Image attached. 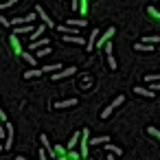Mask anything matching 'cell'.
<instances>
[{"label": "cell", "instance_id": "17", "mask_svg": "<svg viewBox=\"0 0 160 160\" xmlns=\"http://www.w3.org/2000/svg\"><path fill=\"white\" fill-rule=\"evenodd\" d=\"M105 57H108V66H110L112 70H116V66H118V64H116V59L112 57V51H105Z\"/></svg>", "mask_w": 160, "mask_h": 160}, {"label": "cell", "instance_id": "5", "mask_svg": "<svg viewBox=\"0 0 160 160\" xmlns=\"http://www.w3.org/2000/svg\"><path fill=\"white\" fill-rule=\"evenodd\" d=\"M112 35H114V27H110V29H108V31L101 35V40L97 42V46H99V48H101V46H105V44L110 42V38H112Z\"/></svg>", "mask_w": 160, "mask_h": 160}, {"label": "cell", "instance_id": "37", "mask_svg": "<svg viewBox=\"0 0 160 160\" xmlns=\"http://www.w3.org/2000/svg\"><path fill=\"white\" fill-rule=\"evenodd\" d=\"M105 160H116V158H114V153H110V156H108Z\"/></svg>", "mask_w": 160, "mask_h": 160}, {"label": "cell", "instance_id": "10", "mask_svg": "<svg viewBox=\"0 0 160 160\" xmlns=\"http://www.w3.org/2000/svg\"><path fill=\"white\" fill-rule=\"evenodd\" d=\"M44 46H48V38H42V40H35V42L31 44V51H38V48H44Z\"/></svg>", "mask_w": 160, "mask_h": 160}, {"label": "cell", "instance_id": "24", "mask_svg": "<svg viewBox=\"0 0 160 160\" xmlns=\"http://www.w3.org/2000/svg\"><path fill=\"white\" fill-rule=\"evenodd\" d=\"M112 112H114V105L110 103L105 110H101V118H110V114H112Z\"/></svg>", "mask_w": 160, "mask_h": 160}, {"label": "cell", "instance_id": "36", "mask_svg": "<svg viewBox=\"0 0 160 160\" xmlns=\"http://www.w3.org/2000/svg\"><path fill=\"white\" fill-rule=\"evenodd\" d=\"M72 9H79V0H72V5H70Z\"/></svg>", "mask_w": 160, "mask_h": 160}, {"label": "cell", "instance_id": "39", "mask_svg": "<svg viewBox=\"0 0 160 160\" xmlns=\"http://www.w3.org/2000/svg\"><path fill=\"white\" fill-rule=\"evenodd\" d=\"M0 151H5V142H0Z\"/></svg>", "mask_w": 160, "mask_h": 160}, {"label": "cell", "instance_id": "6", "mask_svg": "<svg viewBox=\"0 0 160 160\" xmlns=\"http://www.w3.org/2000/svg\"><path fill=\"white\" fill-rule=\"evenodd\" d=\"M57 110H64V108H75L77 105V99H66V101H57V103H53Z\"/></svg>", "mask_w": 160, "mask_h": 160}, {"label": "cell", "instance_id": "21", "mask_svg": "<svg viewBox=\"0 0 160 160\" xmlns=\"http://www.w3.org/2000/svg\"><path fill=\"white\" fill-rule=\"evenodd\" d=\"M151 48H153V44H145V42L134 44V51H151Z\"/></svg>", "mask_w": 160, "mask_h": 160}, {"label": "cell", "instance_id": "7", "mask_svg": "<svg viewBox=\"0 0 160 160\" xmlns=\"http://www.w3.org/2000/svg\"><path fill=\"white\" fill-rule=\"evenodd\" d=\"M40 75H44L42 72V68H35V66H31L27 72H24V79H31V77H40Z\"/></svg>", "mask_w": 160, "mask_h": 160}, {"label": "cell", "instance_id": "13", "mask_svg": "<svg viewBox=\"0 0 160 160\" xmlns=\"http://www.w3.org/2000/svg\"><path fill=\"white\" fill-rule=\"evenodd\" d=\"M40 142L44 145V149L48 151V156H55V149H51V145H48V136H46V134H42V136H40Z\"/></svg>", "mask_w": 160, "mask_h": 160}, {"label": "cell", "instance_id": "27", "mask_svg": "<svg viewBox=\"0 0 160 160\" xmlns=\"http://www.w3.org/2000/svg\"><path fill=\"white\" fill-rule=\"evenodd\" d=\"M70 27H86V20H68Z\"/></svg>", "mask_w": 160, "mask_h": 160}, {"label": "cell", "instance_id": "14", "mask_svg": "<svg viewBox=\"0 0 160 160\" xmlns=\"http://www.w3.org/2000/svg\"><path fill=\"white\" fill-rule=\"evenodd\" d=\"M33 31V24H20L16 29V35H24V33H31Z\"/></svg>", "mask_w": 160, "mask_h": 160}, {"label": "cell", "instance_id": "34", "mask_svg": "<svg viewBox=\"0 0 160 160\" xmlns=\"http://www.w3.org/2000/svg\"><path fill=\"white\" fill-rule=\"evenodd\" d=\"M40 160H48V158H46V149H42V151H40Z\"/></svg>", "mask_w": 160, "mask_h": 160}, {"label": "cell", "instance_id": "2", "mask_svg": "<svg viewBox=\"0 0 160 160\" xmlns=\"http://www.w3.org/2000/svg\"><path fill=\"white\" fill-rule=\"evenodd\" d=\"M75 72H77L75 66H70V68H62V70H57L55 75H51V79H53V81H59V79H66V77H70V75H75Z\"/></svg>", "mask_w": 160, "mask_h": 160}, {"label": "cell", "instance_id": "16", "mask_svg": "<svg viewBox=\"0 0 160 160\" xmlns=\"http://www.w3.org/2000/svg\"><path fill=\"white\" fill-rule=\"evenodd\" d=\"M46 29H48L46 24H42V27H38V29H33V33H31V40H38V38H42V33H44Z\"/></svg>", "mask_w": 160, "mask_h": 160}, {"label": "cell", "instance_id": "3", "mask_svg": "<svg viewBox=\"0 0 160 160\" xmlns=\"http://www.w3.org/2000/svg\"><path fill=\"white\" fill-rule=\"evenodd\" d=\"M13 147V125L7 123V136H5V151H9Z\"/></svg>", "mask_w": 160, "mask_h": 160}, {"label": "cell", "instance_id": "29", "mask_svg": "<svg viewBox=\"0 0 160 160\" xmlns=\"http://www.w3.org/2000/svg\"><path fill=\"white\" fill-rule=\"evenodd\" d=\"M147 13H149V16H153V18H160V9H153V7H149V9H147Z\"/></svg>", "mask_w": 160, "mask_h": 160}, {"label": "cell", "instance_id": "20", "mask_svg": "<svg viewBox=\"0 0 160 160\" xmlns=\"http://www.w3.org/2000/svg\"><path fill=\"white\" fill-rule=\"evenodd\" d=\"M105 142H110V136H99L90 140V145H105Z\"/></svg>", "mask_w": 160, "mask_h": 160}, {"label": "cell", "instance_id": "32", "mask_svg": "<svg viewBox=\"0 0 160 160\" xmlns=\"http://www.w3.org/2000/svg\"><path fill=\"white\" fill-rule=\"evenodd\" d=\"M149 86H151V90H153V92H160V81H151Z\"/></svg>", "mask_w": 160, "mask_h": 160}, {"label": "cell", "instance_id": "35", "mask_svg": "<svg viewBox=\"0 0 160 160\" xmlns=\"http://www.w3.org/2000/svg\"><path fill=\"white\" fill-rule=\"evenodd\" d=\"M0 121H2V123H7V116H5V112H2V110H0Z\"/></svg>", "mask_w": 160, "mask_h": 160}, {"label": "cell", "instance_id": "18", "mask_svg": "<svg viewBox=\"0 0 160 160\" xmlns=\"http://www.w3.org/2000/svg\"><path fill=\"white\" fill-rule=\"evenodd\" d=\"M105 149H108L110 153H114V156H121V153H123V149H121L118 145H108V142H105Z\"/></svg>", "mask_w": 160, "mask_h": 160}, {"label": "cell", "instance_id": "23", "mask_svg": "<svg viewBox=\"0 0 160 160\" xmlns=\"http://www.w3.org/2000/svg\"><path fill=\"white\" fill-rule=\"evenodd\" d=\"M22 59H24V62H29L31 66H35V59H38V57H33V55H31V51H29V53H22Z\"/></svg>", "mask_w": 160, "mask_h": 160}, {"label": "cell", "instance_id": "31", "mask_svg": "<svg viewBox=\"0 0 160 160\" xmlns=\"http://www.w3.org/2000/svg\"><path fill=\"white\" fill-rule=\"evenodd\" d=\"M0 24H2V27H11V20H7L2 13H0Z\"/></svg>", "mask_w": 160, "mask_h": 160}, {"label": "cell", "instance_id": "25", "mask_svg": "<svg viewBox=\"0 0 160 160\" xmlns=\"http://www.w3.org/2000/svg\"><path fill=\"white\" fill-rule=\"evenodd\" d=\"M147 134H149V136H153V138H158V140H160V132H158V129H156V127H147Z\"/></svg>", "mask_w": 160, "mask_h": 160}, {"label": "cell", "instance_id": "26", "mask_svg": "<svg viewBox=\"0 0 160 160\" xmlns=\"http://www.w3.org/2000/svg\"><path fill=\"white\" fill-rule=\"evenodd\" d=\"M79 11L86 16V11H88V0H79Z\"/></svg>", "mask_w": 160, "mask_h": 160}, {"label": "cell", "instance_id": "11", "mask_svg": "<svg viewBox=\"0 0 160 160\" xmlns=\"http://www.w3.org/2000/svg\"><path fill=\"white\" fill-rule=\"evenodd\" d=\"M134 92H136V94H140V97H153V94H156L153 90H147V88H142V86H136V88H134Z\"/></svg>", "mask_w": 160, "mask_h": 160}, {"label": "cell", "instance_id": "38", "mask_svg": "<svg viewBox=\"0 0 160 160\" xmlns=\"http://www.w3.org/2000/svg\"><path fill=\"white\" fill-rule=\"evenodd\" d=\"M16 160H29V158H24V156H16Z\"/></svg>", "mask_w": 160, "mask_h": 160}, {"label": "cell", "instance_id": "1", "mask_svg": "<svg viewBox=\"0 0 160 160\" xmlns=\"http://www.w3.org/2000/svg\"><path fill=\"white\" fill-rule=\"evenodd\" d=\"M88 142H90V129L83 127L81 138H79V149H81V158H88Z\"/></svg>", "mask_w": 160, "mask_h": 160}, {"label": "cell", "instance_id": "22", "mask_svg": "<svg viewBox=\"0 0 160 160\" xmlns=\"http://www.w3.org/2000/svg\"><path fill=\"white\" fill-rule=\"evenodd\" d=\"M35 55H38V57H46V55H51V46H44V48H38V51H35Z\"/></svg>", "mask_w": 160, "mask_h": 160}, {"label": "cell", "instance_id": "33", "mask_svg": "<svg viewBox=\"0 0 160 160\" xmlns=\"http://www.w3.org/2000/svg\"><path fill=\"white\" fill-rule=\"evenodd\" d=\"M55 153H57V156H62V153H66V147H55Z\"/></svg>", "mask_w": 160, "mask_h": 160}, {"label": "cell", "instance_id": "8", "mask_svg": "<svg viewBox=\"0 0 160 160\" xmlns=\"http://www.w3.org/2000/svg\"><path fill=\"white\" fill-rule=\"evenodd\" d=\"M97 38H99V31L94 29V31L90 33V40H86V48H88V51H92V48H94V40H97Z\"/></svg>", "mask_w": 160, "mask_h": 160}, {"label": "cell", "instance_id": "30", "mask_svg": "<svg viewBox=\"0 0 160 160\" xmlns=\"http://www.w3.org/2000/svg\"><path fill=\"white\" fill-rule=\"evenodd\" d=\"M145 81H147V83H151V81H160V75H147Z\"/></svg>", "mask_w": 160, "mask_h": 160}, {"label": "cell", "instance_id": "28", "mask_svg": "<svg viewBox=\"0 0 160 160\" xmlns=\"http://www.w3.org/2000/svg\"><path fill=\"white\" fill-rule=\"evenodd\" d=\"M123 101H125V97H123V94H118V97H116V99L112 101V105H114V108H118V105H121Z\"/></svg>", "mask_w": 160, "mask_h": 160}, {"label": "cell", "instance_id": "19", "mask_svg": "<svg viewBox=\"0 0 160 160\" xmlns=\"http://www.w3.org/2000/svg\"><path fill=\"white\" fill-rule=\"evenodd\" d=\"M57 70H62V66H59V64H51V66H42V72H57Z\"/></svg>", "mask_w": 160, "mask_h": 160}, {"label": "cell", "instance_id": "12", "mask_svg": "<svg viewBox=\"0 0 160 160\" xmlns=\"http://www.w3.org/2000/svg\"><path fill=\"white\" fill-rule=\"evenodd\" d=\"M79 138H81V132H75V134L70 136V140H68V145H66V149H72L75 145H79Z\"/></svg>", "mask_w": 160, "mask_h": 160}, {"label": "cell", "instance_id": "4", "mask_svg": "<svg viewBox=\"0 0 160 160\" xmlns=\"http://www.w3.org/2000/svg\"><path fill=\"white\" fill-rule=\"evenodd\" d=\"M35 11H38V18H42V20H44V24H46V27H48V29H53V27H55V24H53V22H51V18H48V16H46V11H44V9H42V7H40V5H38V7H35Z\"/></svg>", "mask_w": 160, "mask_h": 160}, {"label": "cell", "instance_id": "9", "mask_svg": "<svg viewBox=\"0 0 160 160\" xmlns=\"http://www.w3.org/2000/svg\"><path fill=\"white\" fill-rule=\"evenodd\" d=\"M9 40H11V46H13V53H16V55H20V53H22V48H20V40H18V35L13 33V35H11Z\"/></svg>", "mask_w": 160, "mask_h": 160}, {"label": "cell", "instance_id": "15", "mask_svg": "<svg viewBox=\"0 0 160 160\" xmlns=\"http://www.w3.org/2000/svg\"><path fill=\"white\" fill-rule=\"evenodd\" d=\"M140 42H145V44H153V46H156V44L160 42V38L153 33V35H145V38H140Z\"/></svg>", "mask_w": 160, "mask_h": 160}]
</instances>
